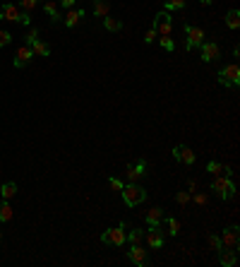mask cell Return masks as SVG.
Returning <instances> with one entry per match:
<instances>
[{"instance_id":"f35d334b","label":"cell","mask_w":240,"mask_h":267,"mask_svg":"<svg viewBox=\"0 0 240 267\" xmlns=\"http://www.w3.org/2000/svg\"><path fill=\"white\" fill-rule=\"evenodd\" d=\"M199 3H202V5H211L214 0H199Z\"/></svg>"},{"instance_id":"f1b7e54d","label":"cell","mask_w":240,"mask_h":267,"mask_svg":"<svg viewBox=\"0 0 240 267\" xmlns=\"http://www.w3.org/2000/svg\"><path fill=\"white\" fill-rule=\"evenodd\" d=\"M164 219H166V217H164ZM166 224H168V234H171V236L180 234V222H178L175 217H168V219H166Z\"/></svg>"},{"instance_id":"ac0fdd59","label":"cell","mask_w":240,"mask_h":267,"mask_svg":"<svg viewBox=\"0 0 240 267\" xmlns=\"http://www.w3.org/2000/svg\"><path fill=\"white\" fill-rule=\"evenodd\" d=\"M144 219L149 226H159V224L164 222V207H152V210L144 214Z\"/></svg>"},{"instance_id":"74e56055","label":"cell","mask_w":240,"mask_h":267,"mask_svg":"<svg viewBox=\"0 0 240 267\" xmlns=\"http://www.w3.org/2000/svg\"><path fill=\"white\" fill-rule=\"evenodd\" d=\"M195 202H197V205H207V193H197Z\"/></svg>"},{"instance_id":"8d00e7d4","label":"cell","mask_w":240,"mask_h":267,"mask_svg":"<svg viewBox=\"0 0 240 267\" xmlns=\"http://www.w3.org/2000/svg\"><path fill=\"white\" fill-rule=\"evenodd\" d=\"M75 3H77V0H58V5H60V8H65V10L75 8Z\"/></svg>"},{"instance_id":"7a4b0ae2","label":"cell","mask_w":240,"mask_h":267,"mask_svg":"<svg viewBox=\"0 0 240 267\" xmlns=\"http://www.w3.org/2000/svg\"><path fill=\"white\" fill-rule=\"evenodd\" d=\"M183 32H185V51H195L207 41V32L197 24H183Z\"/></svg>"},{"instance_id":"30bf717a","label":"cell","mask_w":240,"mask_h":267,"mask_svg":"<svg viewBox=\"0 0 240 267\" xmlns=\"http://www.w3.org/2000/svg\"><path fill=\"white\" fill-rule=\"evenodd\" d=\"M128 257H130L132 265H137V267H147V265H149V255H147V250H144L140 243H132L130 245Z\"/></svg>"},{"instance_id":"ab89813d","label":"cell","mask_w":240,"mask_h":267,"mask_svg":"<svg viewBox=\"0 0 240 267\" xmlns=\"http://www.w3.org/2000/svg\"><path fill=\"white\" fill-rule=\"evenodd\" d=\"M0 243H3V231H0Z\"/></svg>"},{"instance_id":"d590c367","label":"cell","mask_w":240,"mask_h":267,"mask_svg":"<svg viewBox=\"0 0 240 267\" xmlns=\"http://www.w3.org/2000/svg\"><path fill=\"white\" fill-rule=\"evenodd\" d=\"M108 186H110V190H115V193H120V190H123V186H125V183H123V181H120V178H108Z\"/></svg>"},{"instance_id":"1f68e13d","label":"cell","mask_w":240,"mask_h":267,"mask_svg":"<svg viewBox=\"0 0 240 267\" xmlns=\"http://www.w3.org/2000/svg\"><path fill=\"white\" fill-rule=\"evenodd\" d=\"M156 39H159V32H156L154 27H149V29H147V34H144V44L149 46V44H154Z\"/></svg>"},{"instance_id":"4dcf8cb0","label":"cell","mask_w":240,"mask_h":267,"mask_svg":"<svg viewBox=\"0 0 240 267\" xmlns=\"http://www.w3.org/2000/svg\"><path fill=\"white\" fill-rule=\"evenodd\" d=\"M175 202H178L180 207H185L187 202H190V193H187V190H178V193H175Z\"/></svg>"},{"instance_id":"9a60e30c","label":"cell","mask_w":240,"mask_h":267,"mask_svg":"<svg viewBox=\"0 0 240 267\" xmlns=\"http://www.w3.org/2000/svg\"><path fill=\"white\" fill-rule=\"evenodd\" d=\"M84 17H87V12L82 10V8H70V10H67V15L63 17V24H65L67 29H72V27H77V24L82 22Z\"/></svg>"},{"instance_id":"2e32d148","label":"cell","mask_w":240,"mask_h":267,"mask_svg":"<svg viewBox=\"0 0 240 267\" xmlns=\"http://www.w3.org/2000/svg\"><path fill=\"white\" fill-rule=\"evenodd\" d=\"M120 226L125 229V236L130 243H142L144 241V229H137V226H128V222H120Z\"/></svg>"},{"instance_id":"d4e9b609","label":"cell","mask_w":240,"mask_h":267,"mask_svg":"<svg viewBox=\"0 0 240 267\" xmlns=\"http://www.w3.org/2000/svg\"><path fill=\"white\" fill-rule=\"evenodd\" d=\"M15 217V210H12L10 200H0V222H10Z\"/></svg>"},{"instance_id":"484cf974","label":"cell","mask_w":240,"mask_h":267,"mask_svg":"<svg viewBox=\"0 0 240 267\" xmlns=\"http://www.w3.org/2000/svg\"><path fill=\"white\" fill-rule=\"evenodd\" d=\"M103 29H106V32H120V29H123V20H115V17L106 15V17H103Z\"/></svg>"},{"instance_id":"52a82bcc","label":"cell","mask_w":240,"mask_h":267,"mask_svg":"<svg viewBox=\"0 0 240 267\" xmlns=\"http://www.w3.org/2000/svg\"><path fill=\"white\" fill-rule=\"evenodd\" d=\"M101 243L106 245H115V248H120V245L128 243V236H125V229L123 226H115V229H106L103 234H101Z\"/></svg>"},{"instance_id":"5b68a950","label":"cell","mask_w":240,"mask_h":267,"mask_svg":"<svg viewBox=\"0 0 240 267\" xmlns=\"http://www.w3.org/2000/svg\"><path fill=\"white\" fill-rule=\"evenodd\" d=\"M211 190H214L223 202L235 198V183L230 181V176H214V181H211Z\"/></svg>"},{"instance_id":"f546056e","label":"cell","mask_w":240,"mask_h":267,"mask_svg":"<svg viewBox=\"0 0 240 267\" xmlns=\"http://www.w3.org/2000/svg\"><path fill=\"white\" fill-rule=\"evenodd\" d=\"M36 5H39V0H20V10L29 12V15L36 10Z\"/></svg>"},{"instance_id":"603a6c76","label":"cell","mask_w":240,"mask_h":267,"mask_svg":"<svg viewBox=\"0 0 240 267\" xmlns=\"http://www.w3.org/2000/svg\"><path fill=\"white\" fill-rule=\"evenodd\" d=\"M218 262H221V267H233L238 262V253H235V250H221Z\"/></svg>"},{"instance_id":"277c9868","label":"cell","mask_w":240,"mask_h":267,"mask_svg":"<svg viewBox=\"0 0 240 267\" xmlns=\"http://www.w3.org/2000/svg\"><path fill=\"white\" fill-rule=\"evenodd\" d=\"M120 195H123V202H125L128 207H137V205H142V202L147 200V190H144L142 186H137V183L123 186Z\"/></svg>"},{"instance_id":"5bb4252c","label":"cell","mask_w":240,"mask_h":267,"mask_svg":"<svg viewBox=\"0 0 240 267\" xmlns=\"http://www.w3.org/2000/svg\"><path fill=\"white\" fill-rule=\"evenodd\" d=\"M125 176H128V181H130V183H137L140 178L147 176V161H144V159H140L137 164L128 166V168H125Z\"/></svg>"},{"instance_id":"3957f363","label":"cell","mask_w":240,"mask_h":267,"mask_svg":"<svg viewBox=\"0 0 240 267\" xmlns=\"http://www.w3.org/2000/svg\"><path fill=\"white\" fill-rule=\"evenodd\" d=\"M218 84L226 89H238L240 87V65L238 63H228L218 70Z\"/></svg>"},{"instance_id":"44dd1931","label":"cell","mask_w":240,"mask_h":267,"mask_svg":"<svg viewBox=\"0 0 240 267\" xmlns=\"http://www.w3.org/2000/svg\"><path fill=\"white\" fill-rule=\"evenodd\" d=\"M34 51V56H41V58H48L51 56V46L46 44V41H41V39H36L32 46H29Z\"/></svg>"},{"instance_id":"cb8c5ba5","label":"cell","mask_w":240,"mask_h":267,"mask_svg":"<svg viewBox=\"0 0 240 267\" xmlns=\"http://www.w3.org/2000/svg\"><path fill=\"white\" fill-rule=\"evenodd\" d=\"M0 195H3V200H12V198L17 195V183H12V181L3 183V186H0Z\"/></svg>"},{"instance_id":"4fadbf2b","label":"cell","mask_w":240,"mask_h":267,"mask_svg":"<svg viewBox=\"0 0 240 267\" xmlns=\"http://www.w3.org/2000/svg\"><path fill=\"white\" fill-rule=\"evenodd\" d=\"M32 58H34V51L24 44V46H20V48H17V53H15V58H12V63H15V67H17V70H22V67H27L29 63H32Z\"/></svg>"},{"instance_id":"ffe728a7","label":"cell","mask_w":240,"mask_h":267,"mask_svg":"<svg viewBox=\"0 0 240 267\" xmlns=\"http://www.w3.org/2000/svg\"><path fill=\"white\" fill-rule=\"evenodd\" d=\"M207 173H214V176H230L233 171H230V166L221 164V161H209V164H207Z\"/></svg>"},{"instance_id":"83f0119b","label":"cell","mask_w":240,"mask_h":267,"mask_svg":"<svg viewBox=\"0 0 240 267\" xmlns=\"http://www.w3.org/2000/svg\"><path fill=\"white\" fill-rule=\"evenodd\" d=\"M207 243H209V248H211L214 253H221V250H223V245H221V238H218L216 234H209L207 236Z\"/></svg>"},{"instance_id":"d6a6232c","label":"cell","mask_w":240,"mask_h":267,"mask_svg":"<svg viewBox=\"0 0 240 267\" xmlns=\"http://www.w3.org/2000/svg\"><path fill=\"white\" fill-rule=\"evenodd\" d=\"M36 39H39V29L34 27V29H29V32H27V36H24V44H27V46H32L34 41H36Z\"/></svg>"},{"instance_id":"836d02e7","label":"cell","mask_w":240,"mask_h":267,"mask_svg":"<svg viewBox=\"0 0 240 267\" xmlns=\"http://www.w3.org/2000/svg\"><path fill=\"white\" fill-rule=\"evenodd\" d=\"M159 44H161L164 51H173V48H175V44H173V39H171V36H161V39H159Z\"/></svg>"},{"instance_id":"d6986e66","label":"cell","mask_w":240,"mask_h":267,"mask_svg":"<svg viewBox=\"0 0 240 267\" xmlns=\"http://www.w3.org/2000/svg\"><path fill=\"white\" fill-rule=\"evenodd\" d=\"M44 10H46V15L51 17V22H53V24L63 22V15L58 12V3H55V0H46V3H44Z\"/></svg>"},{"instance_id":"9c48e42d","label":"cell","mask_w":240,"mask_h":267,"mask_svg":"<svg viewBox=\"0 0 240 267\" xmlns=\"http://www.w3.org/2000/svg\"><path fill=\"white\" fill-rule=\"evenodd\" d=\"M199 51H202V63H216L218 58H221V46L216 41H204V44L199 46Z\"/></svg>"},{"instance_id":"e575fe53","label":"cell","mask_w":240,"mask_h":267,"mask_svg":"<svg viewBox=\"0 0 240 267\" xmlns=\"http://www.w3.org/2000/svg\"><path fill=\"white\" fill-rule=\"evenodd\" d=\"M10 41H12V34L8 29H0V48H5Z\"/></svg>"},{"instance_id":"e0dca14e","label":"cell","mask_w":240,"mask_h":267,"mask_svg":"<svg viewBox=\"0 0 240 267\" xmlns=\"http://www.w3.org/2000/svg\"><path fill=\"white\" fill-rule=\"evenodd\" d=\"M91 12H94V17L103 20L106 15H110V5H108V0H91Z\"/></svg>"},{"instance_id":"4316f807","label":"cell","mask_w":240,"mask_h":267,"mask_svg":"<svg viewBox=\"0 0 240 267\" xmlns=\"http://www.w3.org/2000/svg\"><path fill=\"white\" fill-rule=\"evenodd\" d=\"M187 8V0H166L164 3V10L166 12H180Z\"/></svg>"},{"instance_id":"7402d4cb","label":"cell","mask_w":240,"mask_h":267,"mask_svg":"<svg viewBox=\"0 0 240 267\" xmlns=\"http://www.w3.org/2000/svg\"><path fill=\"white\" fill-rule=\"evenodd\" d=\"M226 27L233 29V32L240 29V10H238V8H233V10L226 12Z\"/></svg>"},{"instance_id":"8fae6325","label":"cell","mask_w":240,"mask_h":267,"mask_svg":"<svg viewBox=\"0 0 240 267\" xmlns=\"http://www.w3.org/2000/svg\"><path fill=\"white\" fill-rule=\"evenodd\" d=\"M144 241L149 248H161L166 243V231H161V226H149V231H144Z\"/></svg>"},{"instance_id":"ba28073f","label":"cell","mask_w":240,"mask_h":267,"mask_svg":"<svg viewBox=\"0 0 240 267\" xmlns=\"http://www.w3.org/2000/svg\"><path fill=\"white\" fill-rule=\"evenodd\" d=\"M152 27L159 32V36H171V32H173V20H171V12L161 10L156 17H154Z\"/></svg>"},{"instance_id":"8992f818","label":"cell","mask_w":240,"mask_h":267,"mask_svg":"<svg viewBox=\"0 0 240 267\" xmlns=\"http://www.w3.org/2000/svg\"><path fill=\"white\" fill-rule=\"evenodd\" d=\"M218 238H221L223 250H238V245H240V229H238V224L226 226V229H223V234L218 236Z\"/></svg>"},{"instance_id":"6da1fadb","label":"cell","mask_w":240,"mask_h":267,"mask_svg":"<svg viewBox=\"0 0 240 267\" xmlns=\"http://www.w3.org/2000/svg\"><path fill=\"white\" fill-rule=\"evenodd\" d=\"M0 20H5V22H17V24L29 27V24H32V15H29V12H22L17 5L5 3V5H0Z\"/></svg>"},{"instance_id":"7c38bea8","label":"cell","mask_w":240,"mask_h":267,"mask_svg":"<svg viewBox=\"0 0 240 267\" xmlns=\"http://www.w3.org/2000/svg\"><path fill=\"white\" fill-rule=\"evenodd\" d=\"M173 159H175V161H180V164L192 166V164L197 161V154L187 145H178V147H173Z\"/></svg>"}]
</instances>
